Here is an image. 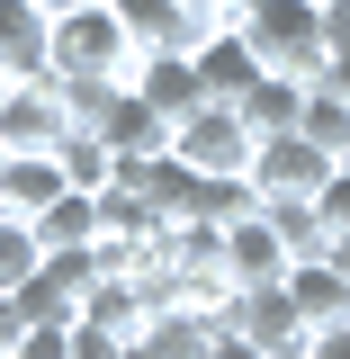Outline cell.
<instances>
[{
  "mask_svg": "<svg viewBox=\"0 0 350 359\" xmlns=\"http://www.w3.org/2000/svg\"><path fill=\"white\" fill-rule=\"evenodd\" d=\"M36 9H45V18H63V9H81V0H36Z\"/></svg>",
  "mask_w": 350,
  "mask_h": 359,
  "instance_id": "cell-29",
  "label": "cell"
},
{
  "mask_svg": "<svg viewBox=\"0 0 350 359\" xmlns=\"http://www.w3.org/2000/svg\"><path fill=\"white\" fill-rule=\"evenodd\" d=\"M297 135H306V144H323V153L342 162V153H350V99L314 81V90H306V117H297Z\"/></svg>",
  "mask_w": 350,
  "mask_h": 359,
  "instance_id": "cell-19",
  "label": "cell"
},
{
  "mask_svg": "<svg viewBox=\"0 0 350 359\" xmlns=\"http://www.w3.org/2000/svg\"><path fill=\"white\" fill-rule=\"evenodd\" d=\"M108 9L126 18L135 54H198V36L234 27V18H216V9H189V0H108Z\"/></svg>",
  "mask_w": 350,
  "mask_h": 359,
  "instance_id": "cell-6",
  "label": "cell"
},
{
  "mask_svg": "<svg viewBox=\"0 0 350 359\" xmlns=\"http://www.w3.org/2000/svg\"><path fill=\"white\" fill-rule=\"evenodd\" d=\"M342 171H350V153H342Z\"/></svg>",
  "mask_w": 350,
  "mask_h": 359,
  "instance_id": "cell-32",
  "label": "cell"
},
{
  "mask_svg": "<svg viewBox=\"0 0 350 359\" xmlns=\"http://www.w3.org/2000/svg\"><path fill=\"white\" fill-rule=\"evenodd\" d=\"M0 359H9V351H0Z\"/></svg>",
  "mask_w": 350,
  "mask_h": 359,
  "instance_id": "cell-35",
  "label": "cell"
},
{
  "mask_svg": "<svg viewBox=\"0 0 350 359\" xmlns=\"http://www.w3.org/2000/svg\"><path fill=\"white\" fill-rule=\"evenodd\" d=\"M323 90H342V99H350V54H332V63H323Z\"/></svg>",
  "mask_w": 350,
  "mask_h": 359,
  "instance_id": "cell-26",
  "label": "cell"
},
{
  "mask_svg": "<svg viewBox=\"0 0 350 359\" xmlns=\"http://www.w3.org/2000/svg\"><path fill=\"white\" fill-rule=\"evenodd\" d=\"M54 72V18L36 0H0V81H45Z\"/></svg>",
  "mask_w": 350,
  "mask_h": 359,
  "instance_id": "cell-7",
  "label": "cell"
},
{
  "mask_svg": "<svg viewBox=\"0 0 350 359\" xmlns=\"http://www.w3.org/2000/svg\"><path fill=\"white\" fill-rule=\"evenodd\" d=\"M332 171H342V162H332L323 144H306V135H269L261 153H252V198H261V207H314Z\"/></svg>",
  "mask_w": 350,
  "mask_h": 359,
  "instance_id": "cell-3",
  "label": "cell"
},
{
  "mask_svg": "<svg viewBox=\"0 0 350 359\" xmlns=\"http://www.w3.org/2000/svg\"><path fill=\"white\" fill-rule=\"evenodd\" d=\"M180 162L198 180H252V153H261V135L243 126L234 108H198L189 126H180V144H171Z\"/></svg>",
  "mask_w": 350,
  "mask_h": 359,
  "instance_id": "cell-4",
  "label": "cell"
},
{
  "mask_svg": "<svg viewBox=\"0 0 350 359\" xmlns=\"http://www.w3.org/2000/svg\"><path fill=\"white\" fill-rule=\"evenodd\" d=\"M216 332H224V323H207L198 306H162L153 323H144V341H135V351H144V359H207Z\"/></svg>",
  "mask_w": 350,
  "mask_h": 359,
  "instance_id": "cell-17",
  "label": "cell"
},
{
  "mask_svg": "<svg viewBox=\"0 0 350 359\" xmlns=\"http://www.w3.org/2000/svg\"><path fill=\"white\" fill-rule=\"evenodd\" d=\"M288 243H278V224H269V207H252L243 224H224V278L234 287H269V278H288Z\"/></svg>",
  "mask_w": 350,
  "mask_h": 359,
  "instance_id": "cell-11",
  "label": "cell"
},
{
  "mask_svg": "<svg viewBox=\"0 0 350 359\" xmlns=\"http://www.w3.org/2000/svg\"><path fill=\"white\" fill-rule=\"evenodd\" d=\"M224 323H234L243 341H261L269 359H278V351H297V341H306V314H297V297H288V278H269V287H243Z\"/></svg>",
  "mask_w": 350,
  "mask_h": 359,
  "instance_id": "cell-8",
  "label": "cell"
},
{
  "mask_svg": "<svg viewBox=\"0 0 350 359\" xmlns=\"http://www.w3.org/2000/svg\"><path fill=\"white\" fill-rule=\"evenodd\" d=\"M72 359H135L126 332H99V323H72Z\"/></svg>",
  "mask_w": 350,
  "mask_h": 359,
  "instance_id": "cell-22",
  "label": "cell"
},
{
  "mask_svg": "<svg viewBox=\"0 0 350 359\" xmlns=\"http://www.w3.org/2000/svg\"><path fill=\"white\" fill-rule=\"evenodd\" d=\"M234 117H243V126L261 135H297V117H306V81H288V72H261V81L243 90V108H234Z\"/></svg>",
  "mask_w": 350,
  "mask_h": 359,
  "instance_id": "cell-15",
  "label": "cell"
},
{
  "mask_svg": "<svg viewBox=\"0 0 350 359\" xmlns=\"http://www.w3.org/2000/svg\"><path fill=\"white\" fill-rule=\"evenodd\" d=\"M36 269H45L36 224H27V216H0V297H18V287H27Z\"/></svg>",
  "mask_w": 350,
  "mask_h": 359,
  "instance_id": "cell-20",
  "label": "cell"
},
{
  "mask_svg": "<svg viewBox=\"0 0 350 359\" xmlns=\"http://www.w3.org/2000/svg\"><path fill=\"white\" fill-rule=\"evenodd\" d=\"M135 36L108 0H81L54 18V81H135Z\"/></svg>",
  "mask_w": 350,
  "mask_h": 359,
  "instance_id": "cell-2",
  "label": "cell"
},
{
  "mask_svg": "<svg viewBox=\"0 0 350 359\" xmlns=\"http://www.w3.org/2000/svg\"><path fill=\"white\" fill-rule=\"evenodd\" d=\"M288 297H297V314H306V332H332V323H350V269L297 261L288 269Z\"/></svg>",
  "mask_w": 350,
  "mask_h": 359,
  "instance_id": "cell-14",
  "label": "cell"
},
{
  "mask_svg": "<svg viewBox=\"0 0 350 359\" xmlns=\"http://www.w3.org/2000/svg\"><path fill=\"white\" fill-rule=\"evenodd\" d=\"M207 359H269V351H261V341H243V332H234V323H224L216 341H207Z\"/></svg>",
  "mask_w": 350,
  "mask_h": 359,
  "instance_id": "cell-24",
  "label": "cell"
},
{
  "mask_svg": "<svg viewBox=\"0 0 350 359\" xmlns=\"http://www.w3.org/2000/svg\"><path fill=\"white\" fill-rule=\"evenodd\" d=\"M323 261H332V269H350V233H332V252H323Z\"/></svg>",
  "mask_w": 350,
  "mask_h": 359,
  "instance_id": "cell-27",
  "label": "cell"
},
{
  "mask_svg": "<svg viewBox=\"0 0 350 359\" xmlns=\"http://www.w3.org/2000/svg\"><path fill=\"white\" fill-rule=\"evenodd\" d=\"M9 90H18V81H0V99H9Z\"/></svg>",
  "mask_w": 350,
  "mask_h": 359,
  "instance_id": "cell-31",
  "label": "cell"
},
{
  "mask_svg": "<svg viewBox=\"0 0 350 359\" xmlns=\"http://www.w3.org/2000/svg\"><path fill=\"white\" fill-rule=\"evenodd\" d=\"M63 135H72V108H63V81L45 72V81H18L0 99V153H63Z\"/></svg>",
  "mask_w": 350,
  "mask_h": 359,
  "instance_id": "cell-5",
  "label": "cell"
},
{
  "mask_svg": "<svg viewBox=\"0 0 350 359\" xmlns=\"http://www.w3.org/2000/svg\"><path fill=\"white\" fill-rule=\"evenodd\" d=\"M99 233H108V224H99V198H90V189H63V198L36 216L45 252H99Z\"/></svg>",
  "mask_w": 350,
  "mask_h": 359,
  "instance_id": "cell-16",
  "label": "cell"
},
{
  "mask_svg": "<svg viewBox=\"0 0 350 359\" xmlns=\"http://www.w3.org/2000/svg\"><path fill=\"white\" fill-rule=\"evenodd\" d=\"M0 162H9V153H0Z\"/></svg>",
  "mask_w": 350,
  "mask_h": 359,
  "instance_id": "cell-34",
  "label": "cell"
},
{
  "mask_svg": "<svg viewBox=\"0 0 350 359\" xmlns=\"http://www.w3.org/2000/svg\"><path fill=\"white\" fill-rule=\"evenodd\" d=\"M0 306H9V297H0Z\"/></svg>",
  "mask_w": 350,
  "mask_h": 359,
  "instance_id": "cell-33",
  "label": "cell"
},
{
  "mask_svg": "<svg viewBox=\"0 0 350 359\" xmlns=\"http://www.w3.org/2000/svg\"><path fill=\"white\" fill-rule=\"evenodd\" d=\"M54 198H63V162H54V153H9V162H0V216L36 224Z\"/></svg>",
  "mask_w": 350,
  "mask_h": 359,
  "instance_id": "cell-13",
  "label": "cell"
},
{
  "mask_svg": "<svg viewBox=\"0 0 350 359\" xmlns=\"http://www.w3.org/2000/svg\"><path fill=\"white\" fill-rule=\"evenodd\" d=\"M126 90L153 108V117H171V126H189V117L207 108V81H198V63H189V54H144Z\"/></svg>",
  "mask_w": 350,
  "mask_h": 359,
  "instance_id": "cell-9",
  "label": "cell"
},
{
  "mask_svg": "<svg viewBox=\"0 0 350 359\" xmlns=\"http://www.w3.org/2000/svg\"><path fill=\"white\" fill-rule=\"evenodd\" d=\"M314 359H350V323H332V332H306Z\"/></svg>",
  "mask_w": 350,
  "mask_h": 359,
  "instance_id": "cell-25",
  "label": "cell"
},
{
  "mask_svg": "<svg viewBox=\"0 0 350 359\" xmlns=\"http://www.w3.org/2000/svg\"><path fill=\"white\" fill-rule=\"evenodd\" d=\"M314 216H323V233H350V171H332V180H323Z\"/></svg>",
  "mask_w": 350,
  "mask_h": 359,
  "instance_id": "cell-23",
  "label": "cell"
},
{
  "mask_svg": "<svg viewBox=\"0 0 350 359\" xmlns=\"http://www.w3.org/2000/svg\"><path fill=\"white\" fill-rule=\"evenodd\" d=\"M243 45L261 54L269 72H288V81H323V63H332V36H323V0H261V9H243L234 18Z\"/></svg>",
  "mask_w": 350,
  "mask_h": 359,
  "instance_id": "cell-1",
  "label": "cell"
},
{
  "mask_svg": "<svg viewBox=\"0 0 350 359\" xmlns=\"http://www.w3.org/2000/svg\"><path fill=\"white\" fill-rule=\"evenodd\" d=\"M269 224H278L288 261H323V252H332V233H323V216H314V207H269Z\"/></svg>",
  "mask_w": 350,
  "mask_h": 359,
  "instance_id": "cell-21",
  "label": "cell"
},
{
  "mask_svg": "<svg viewBox=\"0 0 350 359\" xmlns=\"http://www.w3.org/2000/svg\"><path fill=\"white\" fill-rule=\"evenodd\" d=\"M189 63H198V81H207V108H243V90L269 72L261 54L243 45V27H216V36H198V54H189Z\"/></svg>",
  "mask_w": 350,
  "mask_h": 359,
  "instance_id": "cell-10",
  "label": "cell"
},
{
  "mask_svg": "<svg viewBox=\"0 0 350 359\" xmlns=\"http://www.w3.org/2000/svg\"><path fill=\"white\" fill-rule=\"evenodd\" d=\"M54 162H63V189H90V198H99V189H117V153H108V135H90V126L63 135V153H54Z\"/></svg>",
  "mask_w": 350,
  "mask_h": 359,
  "instance_id": "cell-18",
  "label": "cell"
},
{
  "mask_svg": "<svg viewBox=\"0 0 350 359\" xmlns=\"http://www.w3.org/2000/svg\"><path fill=\"white\" fill-rule=\"evenodd\" d=\"M99 135H108V153H117V171H144V162H162V153L180 144V126H171V117H153V108H144L135 90L117 99V108H108V126H99Z\"/></svg>",
  "mask_w": 350,
  "mask_h": 359,
  "instance_id": "cell-12",
  "label": "cell"
},
{
  "mask_svg": "<svg viewBox=\"0 0 350 359\" xmlns=\"http://www.w3.org/2000/svg\"><path fill=\"white\" fill-rule=\"evenodd\" d=\"M216 9H224V18H243V9H261V0H216Z\"/></svg>",
  "mask_w": 350,
  "mask_h": 359,
  "instance_id": "cell-28",
  "label": "cell"
},
{
  "mask_svg": "<svg viewBox=\"0 0 350 359\" xmlns=\"http://www.w3.org/2000/svg\"><path fill=\"white\" fill-rule=\"evenodd\" d=\"M278 359H314V351H306V341H297V351H278Z\"/></svg>",
  "mask_w": 350,
  "mask_h": 359,
  "instance_id": "cell-30",
  "label": "cell"
}]
</instances>
